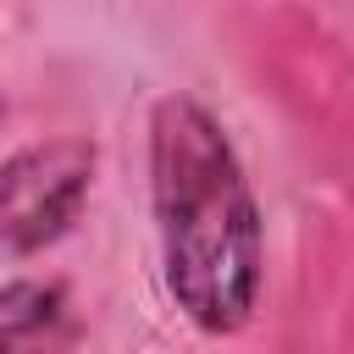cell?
<instances>
[{
  "label": "cell",
  "instance_id": "1",
  "mask_svg": "<svg viewBox=\"0 0 354 354\" xmlns=\"http://www.w3.org/2000/svg\"><path fill=\"white\" fill-rule=\"evenodd\" d=\"M149 194L171 304L210 337L238 332L260 299V205L232 138L188 94L149 111Z\"/></svg>",
  "mask_w": 354,
  "mask_h": 354
},
{
  "label": "cell",
  "instance_id": "2",
  "mask_svg": "<svg viewBox=\"0 0 354 354\" xmlns=\"http://www.w3.org/2000/svg\"><path fill=\"white\" fill-rule=\"evenodd\" d=\"M94 177V149L83 138H55V144H28L11 160H0V254H33L55 243Z\"/></svg>",
  "mask_w": 354,
  "mask_h": 354
},
{
  "label": "cell",
  "instance_id": "3",
  "mask_svg": "<svg viewBox=\"0 0 354 354\" xmlns=\"http://www.w3.org/2000/svg\"><path fill=\"white\" fill-rule=\"evenodd\" d=\"M77 310L61 282H0V354H72Z\"/></svg>",
  "mask_w": 354,
  "mask_h": 354
}]
</instances>
